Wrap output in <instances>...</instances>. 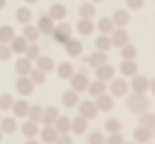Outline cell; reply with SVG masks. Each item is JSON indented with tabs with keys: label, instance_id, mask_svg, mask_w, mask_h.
Returning <instances> with one entry per match:
<instances>
[{
	"label": "cell",
	"instance_id": "6da1fadb",
	"mask_svg": "<svg viewBox=\"0 0 155 144\" xmlns=\"http://www.w3.org/2000/svg\"><path fill=\"white\" fill-rule=\"evenodd\" d=\"M55 41L61 42V44H66L72 38V27L68 23H59L55 25V30L52 33Z\"/></svg>",
	"mask_w": 155,
	"mask_h": 144
},
{
	"label": "cell",
	"instance_id": "7a4b0ae2",
	"mask_svg": "<svg viewBox=\"0 0 155 144\" xmlns=\"http://www.w3.org/2000/svg\"><path fill=\"white\" fill-rule=\"evenodd\" d=\"M127 105H128V109H130L131 112H134V113H141V112H144L148 107L147 99L144 98L141 93H134V95H131L130 98H128Z\"/></svg>",
	"mask_w": 155,
	"mask_h": 144
},
{
	"label": "cell",
	"instance_id": "3957f363",
	"mask_svg": "<svg viewBox=\"0 0 155 144\" xmlns=\"http://www.w3.org/2000/svg\"><path fill=\"white\" fill-rule=\"evenodd\" d=\"M89 83L90 81L85 74H75L71 78V89L75 91L76 93H83V92L87 91Z\"/></svg>",
	"mask_w": 155,
	"mask_h": 144
},
{
	"label": "cell",
	"instance_id": "277c9868",
	"mask_svg": "<svg viewBox=\"0 0 155 144\" xmlns=\"http://www.w3.org/2000/svg\"><path fill=\"white\" fill-rule=\"evenodd\" d=\"M99 113V109L96 106V103L89 100V99H86L83 102L79 105V116L82 117H85L86 120H92L94 119Z\"/></svg>",
	"mask_w": 155,
	"mask_h": 144
},
{
	"label": "cell",
	"instance_id": "5b68a950",
	"mask_svg": "<svg viewBox=\"0 0 155 144\" xmlns=\"http://www.w3.org/2000/svg\"><path fill=\"white\" fill-rule=\"evenodd\" d=\"M34 86H35V85L31 82V79H30L28 76H20L16 82V91H17V93L21 96L31 95L34 91Z\"/></svg>",
	"mask_w": 155,
	"mask_h": 144
},
{
	"label": "cell",
	"instance_id": "8992f818",
	"mask_svg": "<svg viewBox=\"0 0 155 144\" xmlns=\"http://www.w3.org/2000/svg\"><path fill=\"white\" fill-rule=\"evenodd\" d=\"M128 91V85L126 83L124 79H111V83H110V93L111 96H116V98H121L124 96Z\"/></svg>",
	"mask_w": 155,
	"mask_h": 144
},
{
	"label": "cell",
	"instance_id": "52a82bcc",
	"mask_svg": "<svg viewBox=\"0 0 155 144\" xmlns=\"http://www.w3.org/2000/svg\"><path fill=\"white\" fill-rule=\"evenodd\" d=\"M40 34L44 35H52L54 30H55V21L51 18L49 16H42L38 20V25H37Z\"/></svg>",
	"mask_w": 155,
	"mask_h": 144
},
{
	"label": "cell",
	"instance_id": "ba28073f",
	"mask_svg": "<svg viewBox=\"0 0 155 144\" xmlns=\"http://www.w3.org/2000/svg\"><path fill=\"white\" fill-rule=\"evenodd\" d=\"M110 40H111V44L113 47H117V48H123L124 45H127L128 42V34L124 28H118L114 30L110 35Z\"/></svg>",
	"mask_w": 155,
	"mask_h": 144
},
{
	"label": "cell",
	"instance_id": "9c48e42d",
	"mask_svg": "<svg viewBox=\"0 0 155 144\" xmlns=\"http://www.w3.org/2000/svg\"><path fill=\"white\" fill-rule=\"evenodd\" d=\"M96 78L99 81H103V82H109L111 79H114V68L109 64L99 66V68H96Z\"/></svg>",
	"mask_w": 155,
	"mask_h": 144
},
{
	"label": "cell",
	"instance_id": "30bf717a",
	"mask_svg": "<svg viewBox=\"0 0 155 144\" xmlns=\"http://www.w3.org/2000/svg\"><path fill=\"white\" fill-rule=\"evenodd\" d=\"M35 66H37V69L42 71L45 74H48L51 71H54L55 68V62L51 57L48 55H40V57L35 59Z\"/></svg>",
	"mask_w": 155,
	"mask_h": 144
},
{
	"label": "cell",
	"instance_id": "8fae6325",
	"mask_svg": "<svg viewBox=\"0 0 155 144\" xmlns=\"http://www.w3.org/2000/svg\"><path fill=\"white\" fill-rule=\"evenodd\" d=\"M54 127L58 132V134H69V132L72 130V122L68 116H59Z\"/></svg>",
	"mask_w": 155,
	"mask_h": 144
},
{
	"label": "cell",
	"instance_id": "7c38bea8",
	"mask_svg": "<svg viewBox=\"0 0 155 144\" xmlns=\"http://www.w3.org/2000/svg\"><path fill=\"white\" fill-rule=\"evenodd\" d=\"M65 51L69 57H74V58H78L83 52V45L79 40H75V38H71L69 41L65 44Z\"/></svg>",
	"mask_w": 155,
	"mask_h": 144
},
{
	"label": "cell",
	"instance_id": "4fadbf2b",
	"mask_svg": "<svg viewBox=\"0 0 155 144\" xmlns=\"http://www.w3.org/2000/svg\"><path fill=\"white\" fill-rule=\"evenodd\" d=\"M13 113H14V116L16 117H18V119H23V117H25V116L28 115V110H30V105L27 100H24V99H18V100H16L14 102V105H13L12 107Z\"/></svg>",
	"mask_w": 155,
	"mask_h": 144
},
{
	"label": "cell",
	"instance_id": "5bb4252c",
	"mask_svg": "<svg viewBox=\"0 0 155 144\" xmlns=\"http://www.w3.org/2000/svg\"><path fill=\"white\" fill-rule=\"evenodd\" d=\"M96 106H97L99 112H110L111 109H113V106H114V100H113V96L110 95H102L99 96V98H96Z\"/></svg>",
	"mask_w": 155,
	"mask_h": 144
},
{
	"label": "cell",
	"instance_id": "9a60e30c",
	"mask_svg": "<svg viewBox=\"0 0 155 144\" xmlns=\"http://www.w3.org/2000/svg\"><path fill=\"white\" fill-rule=\"evenodd\" d=\"M14 68H16V72L20 76H30L31 71H33V64L27 58H20V59H17Z\"/></svg>",
	"mask_w": 155,
	"mask_h": 144
},
{
	"label": "cell",
	"instance_id": "2e32d148",
	"mask_svg": "<svg viewBox=\"0 0 155 144\" xmlns=\"http://www.w3.org/2000/svg\"><path fill=\"white\" fill-rule=\"evenodd\" d=\"M48 16L52 18L54 21H62L66 17V7L61 3H55L49 7Z\"/></svg>",
	"mask_w": 155,
	"mask_h": 144
},
{
	"label": "cell",
	"instance_id": "e0dca14e",
	"mask_svg": "<svg viewBox=\"0 0 155 144\" xmlns=\"http://www.w3.org/2000/svg\"><path fill=\"white\" fill-rule=\"evenodd\" d=\"M59 117V113H58V109L54 106H48L47 109H44V115H42V122L44 126H54L57 119Z\"/></svg>",
	"mask_w": 155,
	"mask_h": 144
},
{
	"label": "cell",
	"instance_id": "ac0fdd59",
	"mask_svg": "<svg viewBox=\"0 0 155 144\" xmlns=\"http://www.w3.org/2000/svg\"><path fill=\"white\" fill-rule=\"evenodd\" d=\"M106 82H103V81H93V82L89 83V88H87V92H89L90 96H94V98H99V96H102L106 93Z\"/></svg>",
	"mask_w": 155,
	"mask_h": 144
},
{
	"label": "cell",
	"instance_id": "d6986e66",
	"mask_svg": "<svg viewBox=\"0 0 155 144\" xmlns=\"http://www.w3.org/2000/svg\"><path fill=\"white\" fill-rule=\"evenodd\" d=\"M76 30L81 35H90L94 31V24L92 18H81L76 24Z\"/></svg>",
	"mask_w": 155,
	"mask_h": 144
},
{
	"label": "cell",
	"instance_id": "ffe728a7",
	"mask_svg": "<svg viewBox=\"0 0 155 144\" xmlns=\"http://www.w3.org/2000/svg\"><path fill=\"white\" fill-rule=\"evenodd\" d=\"M58 132L55 130L54 126H45L42 129V132H41V140L44 141L45 144H55L58 139Z\"/></svg>",
	"mask_w": 155,
	"mask_h": 144
},
{
	"label": "cell",
	"instance_id": "44dd1931",
	"mask_svg": "<svg viewBox=\"0 0 155 144\" xmlns=\"http://www.w3.org/2000/svg\"><path fill=\"white\" fill-rule=\"evenodd\" d=\"M18 124H17L14 117H4L0 120V130L3 132V134H13L16 133Z\"/></svg>",
	"mask_w": 155,
	"mask_h": 144
},
{
	"label": "cell",
	"instance_id": "7402d4cb",
	"mask_svg": "<svg viewBox=\"0 0 155 144\" xmlns=\"http://www.w3.org/2000/svg\"><path fill=\"white\" fill-rule=\"evenodd\" d=\"M87 61H89V65L92 68H99V66L107 64V55L103 51H96V52L90 54Z\"/></svg>",
	"mask_w": 155,
	"mask_h": 144
},
{
	"label": "cell",
	"instance_id": "603a6c76",
	"mask_svg": "<svg viewBox=\"0 0 155 144\" xmlns=\"http://www.w3.org/2000/svg\"><path fill=\"white\" fill-rule=\"evenodd\" d=\"M87 120L85 117H82V116H78L72 120V132L76 134V136H82V134H85L86 130H87Z\"/></svg>",
	"mask_w": 155,
	"mask_h": 144
},
{
	"label": "cell",
	"instance_id": "cb8c5ba5",
	"mask_svg": "<svg viewBox=\"0 0 155 144\" xmlns=\"http://www.w3.org/2000/svg\"><path fill=\"white\" fill-rule=\"evenodd\" d=\"M28 47V41L25 40L23 35L20 37H14L13 38V41L10 42V48L14 54H24L25 49Z\"/></svg>",
	"mask_w": 155,
	"mask_h": 144
},
{
	"label": "cell",
	"instance_id": "d4e9b609",
	"mask_svg": "<svg viewBox=\"0 0 155 144\" xmlns=\"http://www.w3.org/2000/svg\"><path fill=\"white\" fill-rule=\"evenodd\" d=\"M57 74L61 79H71L75 75V66L71 62H62L57 68Z\"/></svg>",
	"mask_w": 155,
	"mask_h": 144
},
{
	"label": "cell",
	"instance_id": "484cf974",
	"mask_svg": "<svg viewBox=\"0 0 155 144\" xmlns=\"http://www.w3.org/2000/svg\"><path fill=\"white\" fill-rule=\"evenodd\" d=\"M62 103H64L65 107H75L79 103V93H76L72 89L65 91L64 95H62Z\"/></svg>",
	"mask_w": 155,
	"mask_h": 144
},
{
	"label": "cell",
	"instance_id": "4316f807",
	"mask_svg": "<svg viewBox=\"0 0 155 144\" xmlns=\"http://www.w3.org/2000/svg\"><path fill=\"white\" fill-rule=\"evenodd\" d=\"M40 35L41 34L35 25H31V24L24 25V28H23V37L28 42H37Z\"/></svg>",
	"mask_w": 155,
	"mask_h": 144
},
{
	"label": "cell",
	"instance_id": "83f0119b",
	"mask_svg": "<svg viewBox=\"0 0 155 144\" xmlns=\"http://www.w3.org/2000/svg\"><path fill=\"white\" fill-rule=\"evenodd\" d=\"M31 18H33V13H31V10H30L28 7H18L16 12V20L20 23V24H30V21H31Z\"/></svg>",
	"mask_w": 155,
	"mask_h": 144
},
{
	"label": "cell",
	"instance_id": "f1b7e54d",
	"mask_svg": "<svg viewBox=\"0 0 155 144\" xmlns=\"http://www.w3.org/2000/svg\"><path fill=\"white\" fill-rule=\"evenodd\" d=\"M111 20H113L114 25H117L118 28H123V27H126V25L128 24L130 16H128V13H127L126 10H117V12H114Z\"/></svg>",
	"mask_w": 155,
	"mask_h": 144
},
{
	"label": "cell",
	"instance_id": "f546056e",
	"mask_svg": "<svg viewBox=\"0 0 155 144\" xmlns=\"http://www.w3.org/2000/svg\"><path fill=\"white\" fill-rule=\"evenodd\" d=\"M40 129H38V124L34 123V122H25L23 126H21V133L23 136L27 137V139H34V137L38 134Z\"/></svg>",
	"mask_w": 155,
	"mask_h": 144
},
{
	"label": "cell",
	"instance_id": "4dcf8cb0",
	"mask_svg": "<svg viewBox=\"0 0 155 144\" xmlns=\"http://www.w3.org/2000/svg\"><path fill=\"white\" fill-rule=\"evenodd\" d=\"M14 28L12 25H2L0 27V44H10L13 41L14 35Z\"/></svg>",
	"mask_w": 155,
	"mask_h": 144
},
{
	"label": "cell",
	"instance_id": "1f68e13d",
	"mask_svg": "<svg viewBox=\"0 0 155 144\" xmlns=\"http://www.w3.org/2000/svg\"><path fill=\"white\" fill-rule=\"evenodd\" d=\"M114 27L116 25H114V23H113V20L109 18V17H102L97 23L99 31H100L102 34H104V35L113 33V31H114Z\"/></svg>",
	"mask_w": 155,
	"mask_h": 144
},
{
	"label": "cell",
	"instance_id": "d6a6232c",
	"mask_svg": "<svg viewBox=\"0 0 155 144\" xmlns=\"http://www.w3.org/2000/svg\"><path fill=\"white\" fill-rule=\"evenodd\" d=\"M42 115H44V109L40 106V105H33L30 106L28 110V120L30 122H34V123H41L42 122Z\"/></svg>",
	"mask_w": 155,
	"mask_h": 144
},
{
	"label": "cell",
	"instance_id": "836d02e7",
	"mask_svg": "<svg viewBox=\"0 0 155 144\" xmlns=\"http://www.w3.org/2000/svg\"><path fill=\"white\" fill-rule=\"evenodd\" d=\"M111 47H113V44H111V40H110L109 35L102 34V35H99V37L96 38V48H97V51L107 52Z\"/></svg>",
	"mask_w": 155,
	"mask_h": 144
},
{
	"label": "cell",
	"instance_id": "e575fe53",
	"mask_svg": "<svg viewBox=\"0 0 155 144\" xmlns=\"http://www.w3.org/2000/svg\"><path fill=\"white\" fill-rule=\"evenodd\" d=\"M96 13V8L92 3H83L79 7V16L81 18H92Z\"/></svg>",
	"mask_w": 155,
	"mask_h": 144
},
{
	"label": "cell",
	"instance_id": "d590c367",
	"mask_svg": "<svg viewBox=\"0 0 155 144\" xmlns=\"http://www.w3.org/2000/svg\"><path fill=\"white\" fill-rule=\"evenodd\" d=\"M120 72L124 76H134L137 72V65L133 61H124L120 65Z\"/></svg>",
	"mask_w": 155,
	"mask_h": 144
},
{
	"label": "cell",
	"instance_id": "8d00e7d4",
	"mask_svg": "<svg viewBox=\"0 0 155 144\" xmlns=\"http://www.w3.org/2000/svg\"><path fill=\"white\" fill-rule=\"evenodd\" d=\"M13 105H14V99L10 93H2L0 95V110L7 112L12 110Z\"/></svg>",
	"mask_w": 155,
	"mask_h": 144
},
{
	"label": "cell",
	"instance_id": "74e56055",
	"mask_svg": "<svg viewBox=\"0 0 155 144\" xmlns=\"http://www.w3.org/2000/svg\"><path fill=\"white\" fill-rule=\"evenodd\" d=\"M40 55H41L40 47H38L35 42H31V44H28L27 49H25V58H27V59H30V61H35V59H37Z\"/></svg>",
	"mask_w": 155,
	"mask_h": 144
},
{
	"label": "cell",
	"instance_id": "f35d334b",
	"mask_svg": "<svg viewBox=\"0 0 155 144\" xmlns=\"http://www.w3.org/2000/svg\"><path fill=\"white\" fill-rule=\"evenodd\" d=\"M134 139L138 143H147L151 139V133L145 127H138V129H135V132H134Z\"/></svg>",
	"mask_w": 155,
	"mask_h": 144
},
{
	"label": "cell",
	"instance_id": "ab89813d",
	"mask_svg": "<svg viewBox=\"0 0 155 144\" xmlns=\"http://www.w3.org/2000/svg\"><path fill=\"white\" fill-rule=\"evenodd\" d=\"M104 127L110 134H116V133H120V130H121V123L116 117H111V119H109L106 122Z\"/></svg>",
	"mask_w": 155,
	"mask_h": 144
},
{
	"label": "cell",
	"instance_id": "60d3db41",
	"mask_svg": "<svg viewBox=\"0 0 155 144\" xmlns=\"http://www.w3.org/2000/svg\"><path fill=\"white\" fill-rule=\"evenodd\" d=\"M30 79H31V82H33L34 85H42V83L45 82V79H47V74L35 68V69L31 71V74H30Z\"/></svg>",
	"mask_w": 155,
	"mask_h": 144
},
{
	"label": "cell",
	"instance_id": "b9f144b4",
	"mask_svg": "<svg viewBox=\"0 0 155 144\" xmlns=\"http://www.w3.org/2000/svg\"><path fill=\"white\" fill-rule=\"evenodd\" d=\"M148 86L147 79L144 76H137V78L133 79V89L135 91V93H143Z\"/></svg>",
	"mask_w": 155,
	"mask_h": 144
},
{
	"label": "cell",
	"instance_id": "7bdbcfd3",
	"mask_svg": "<svg viewBox=\"0 0 155 144\" xmlns=\"http://www.w3.org/2000/svg\"><path fill=\"white\" fill-rule=\"evenodd\" d=\"M87 144H106V139L100 132H92L87 137Z\"/></svg>",
	"mask_w": 155,
	"mask_h": 144
},
{
	"label": "cell",
	"instance_id": "ee69618b",
	"mask_svg": "<svg viewBox=\"0 0 155 144\" xmlns=\"http://www.w3.org/2000/svg\"><path fill=\"white\" fill-rule=\"evenodd\" d=\"M135 54H137V51H135V48L133 45H124L121 48V57L126 59V61H133L135 58Z\"/></svg>",
	"mask_w": 155,
	"mask_h": 144
},
{
	"label": "cell",
	"instance_id": "f6af8a7d",
	"mask_svg": "<svg viewBox=\"0 0 155 144\" xmlns=\"http://www.w3.org/2000/svg\"><path fill=\"white\" fill-rule=\"evenodd\" d=\"M140 124H141V127H145V129H148V130L152 129V127H155V116H152V115L141 116Z\"/></svg>",
	"mask_w": 155,
	"mask_h": 144
},
{
	"label": "cell",
	"instance_id": "bcb514c9",
	"mask_svg": "<svg viewBox=\"0 0 155 144\" xmlns=\"http://www.w3.org/2000/svg\"><path fill=\"white\" fill-rule=\"evenodd\" d=\"M12 48L7 44H0V61H7L12 58Z\"/></svg>",
	"mask_w": 155,
	"mask_h": 144
},
{
	"label": "cell",
	"instance_id": "7dc6e473",
	"mask_svg": "<svg viewBox=\"0 0 155 144\" xmlns=\"http://www.w3.org/2000/svg\"><path fill=\"white\" fill-rule=\"evenodd\" d=\"M106 144H126V143H124V137L120 133H116V134H110L109 139H106Z\"/></svg>",
	"mask_w": 155,
	"mask_h": 144
},
{
	"label": "cell",
	"instance_id": "c3c4849f",
	"mask_svg": "<svg viewBox=\"0 0 155 144\" xmlns=\"http://www.w3.org/2000/svg\"><path fill=\"white\" fill-rule=\"evenodd\" d=\"M55 144H74V140L69 134H59Z\"/></svg>",
	"mask_w": 155,
	"mask_h": 144
},
{
	"label": "cell",
	"instance_id": "681fc988",
	"mask_svg": "<svg viewBox=\"0 0 155 144\" xmlns=\"http://www.w3.org/2000/svg\"><path fill=\"white\" fill-rule=\"evenodd\" d=\"M127 6L133 10H137L143 6V0H127Z\"/></svg>",
	"mask_w": 155,
	"mask_h": 144
},
{
	"label": "cell",
	"instance_id": "f907efd6",
	"mask_svg": "<svg viewBox=\"0 0 155 144\" xmlns=\"http://www.w3.org/2000/svg\"><path fill=\"white\" fill-rule=\"evenodd\" d=\"M24 144H40L37 140H34V139H28V141H25Z\"/></svg>",
	"mask_w": 155,
	"mask_h": 144
},
{
	"label": "cell",
	"instance_id": "816d5d0a",
	"mask_svg": "<svg viewBox=\"0 0 155 144\" xmlns=\"http://www.w3.org/2000/svg\"><path fill=\"white\" fill-rule=\"evenodd\" d=\"M25 3H28V4H35V3H38L40 0H24Z\"/></svg>",
	"mask_w": 155,
	"mask_h": 144
},
{
	"label": "cell",
	"instance_id": "f5cc1de1",
	"mask_svg": "<svg viewBox=\"0 0 155 144\" xmlns=\"http://www.w3.org/2000/svg\"><path fill=\"white\" fill-rule=\"evenodd\" d=\"M6 7V0H0V10Z\"/></svg>",
	"mask_w": 155,
	"mask_h": 144
},
{
	"label": "cell",
	"instance_id": "db71d44e",
	"mask_svg": "<svg viewBox=\"0 0 155 144\" xmlns=\"http://www.w3.org/2000/svg\"><path fill=\"white\" fill-rule=\"evenodd\" d=\"M3 140V132H2V130H0V141Z\"/></svg>",
	"mask_w": 155,
	"mask_h": 144
},
{
	"label": "cell",
	"instance_id": "11a10c76",
	"mask_svg": "<svg viewBox=\"0 0 155 144\" xmlns=\"http://www.w3.org/2000/svg\"><path fill=\"white\" fill-rule=\"evenodd\" d=\"M92 2H94V3H102L103 0H92Z\"/></svg>",
	"mask_w": 155,
	"mask_h": 144
},
{
	"label": "cell",
	"instance_id": "9f6ffc18",
	"mask_svg": "<svg viewBox=\"0 0 155 144\" xmlns=\"http://www.w3.org/2000/svg\"><path fill=\"white\" fill-rule=\"evenodd\" d=\"M154 92H155V82H154Z\"/></svg>",
	"mask_w": 155,
	"mask_h": 144
},
{
	"label": "cell",
	"instance_id": "6f0895ef",
	"mask_svg": "<svg viewBox=\"0 0 155 144\" xmlns=\"http://www.w3.org/2000/svg\"><path fill=\"white\" fill-rule=\"evenodd\" d=\"M127 144H134V143H127Z\"/></svg>",
	"mask_w": 155,
	"mask_h": 144
},
{
	"label": "cell",
	"instance_id": "680465c9",
	"mask_svg": "<svg viewBox=\"0 0 155 144\" xmlns=\"http://www.w3.org/2000/svg\"><path fill=\"white\" fill-rule=\"evenodd\" d=\"M0 120H2V117H0Z\"/></svg>",
	"mask_w": 155,
	"mask_h": 144
}]
</instances>
